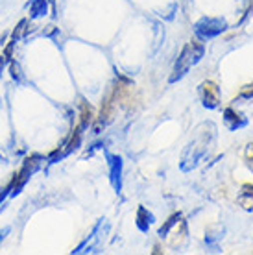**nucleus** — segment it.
<instances>
[{
    "mask_svg": "<svg viewBox=\"0 0 253 255\" xmlns=\"http://www.w3.org/2000/svg\"><path fill=\"white\" fill-rule=\"evenodd\" d=\"M198 133L196 137L190 140L187 148H185L183 152V157H181V170L183 172H190L192 168H196L200 165V161L207 155L209 152V144H213V140H215V131L216 128L215 124L211 122L209 126V131H202V126L196 129Z\"/></svg>",
    "mask_w": 253,
    "mask_h": 255,
    "instance_id": "f257e3e1",
    "label": "nucleus"
},
{
    "mask_svg": "<svg viewBox=\"0 0 253 255\" xmlns=\"http://www.w3.org/2000/svg\"><path fill=\"white\" fill-rule=\"evenodd\" d=\"M203 54H205V46H203L202 43H198V41L187 43V45L183 46V50L179 52V56H177V61H176V65H174V70H172L168 82L170 83L179 82L194 65L202 61Z\"/></svg>",
    "mask_w": 253,
    "mask_h": 255,
    "instance_id": "f03ea898",
    "label": "nucleus"
},
{
    "mask_svg": "<svg viewBox=\"0 0 253 255\" xmlns=\"http://www.w3.org/2000/svg\"><path fill=\"white\" fill-rule=\"evenodd\" d=\"M228 30V22L222 17H202L194 24V33L196 37L207 41V39H215L220 33H224Z\"/></svg>",
    "mask_w": 253,
    "mask_h": 255,
    "instance_id": "7ed1b4c3",
    "label": "nucleus"
},
{
    "mask_svg": "<svg viewBox=\"0 0 253 255\" xmlns=\"http://www.w3.org/2000/svg\"><path fill=\"white\" fill-rule=\"evenodd\" d=\"M109 230V224L106 222V218H100L98 220V224L95 226V230H93V233L89 235V239L85 241V243H82L80 246H78L72 254H95V252H100V244L102 241H104V237H106V231Z\"/></svg>",
    "mask_w": 253,
    "mask_h": 255,
    "instance_id": "20e7f679",
    "label": "nucleus"
},
{
    "mask_svg": "<svg viewBox=\"0 0 253 255\" xmlns=\"http://www.w3.org/2000/svg\"><path fill=\"white\" fill-rule=\"evenodd\" d=\"M37 166H39V157H37V155L24 161L22 168H20L19 172L15 174V178H13L11 185H9V194H11V196H17V194H19L20 189L24 187V183L28 181V179H30V176H32V174L37 170Z\"/></svg>",
    "mask_w": 253,
    "mask_h": 255,
    "instance_id": "39448f33",
    "label": "nucleus"
},
{
    "mask_svg": "<svg viewBox=\"0 0 253 255\" xmlns=\"http://www.w3.org/2000/svg\"><path fill=\"white\" fill-rule=\"evenodd\" d=\"M200 96H202L203 108L216 109L220 106V87L215 82H203L200 85Z\"/></svg>",
    "mask_w": 253,
    "mask_h": 255,
    "instance_id": "423d86ee",
    "label": "nucleus"
},
{
    "mask_svg": "<svg viewBox=\"0 0 253 255\" xmlns=\"http://www.w3.org/2000/svg\"><path fill=\"white\" fill-rule=\"evenodd\" d=\"M108 165H109V181L117 192L122 189V157L108 153Z\"/></svg>",
    "mask_w": 253,
    "mask_h": 255,
    "instance_id": "0eeeda50",
    "label": "nucleus"
},
{
    "mask_svg": "<svg viewBox=\"0 0 253 255\" xmlns=\"http://www.w3.org/2000/svg\"><path fill=\"white\" fill-rule=\"evenodd\" d=\"M224 121H226V124H228V128L231 131H237V129H241V128H244L248 124L246 117H242L241 113H237L231 108H228L224 111Z\"/></svg>",
    "mask_w": 253,
    "mask_h": 255,
    "instance_id": "6e6552de",
    "label": "nucleus"
},
{
    "mask_svg": "<svg viewBox=\"0 0 253 255\" xmlns=\"http://www.w3.org/2000/svg\"><path fill=\"white\" fill-rule=\"evenodd\" d=\"M153 220H155V218H153L152 213H148V209L140 205L139 211H137V228H139L142 233H146L148 228H150V224H153Z\"/></svg>",
    "mask_w": 253,
    "mask_h": 255,
    "instance_id": "1a4fd4ad",
    "label": "nucleus"
},
{
    "mask_svg": "<svg viewBox=\"0 0 253 255\" xmlns=\"http://www.w3.org/2000/svg\"><path fill=\"white\" fill-rule=\"evenodd\" d=\"M239 204L246 211H253V185L250 183L242 185V191L239 194Z\"/></svg>",
    "mask_w": 253,
    "mask_h": 255,
    "instance_id": "9d476101",
    "label": "nucleus"
},
{
    "mask_svg": "<svg viewBox=\"0 0 253 255\" xmlns=\"http://www.w3.org/2000/svg\"><path fill=\"white\" fill-rule=\"evenodd\" d=\"M46 13H48V2H46V0H32V6H30V15H32V19L44 17Z\"/></svg>",
    "mask_w": 253,
    "mask_h": 255,
    "instance_id": "9b49d317",
    "label": "nucleus"
},
{
    "mask_svg": "<svg viewBox=\"0 0 253 255\" xmlns=\"http://www.w3.org/2000/svg\"><path fill=\"white\" fill-rule=\"evenodd\" d=\"M179 220H181V213H174V215H172V217L168 218V220H166L165 226H163V228L159 230V235H161V237H166V235H168V231H170L172 228H174V226H176V224L179 222Z\"/></svg>",
    "mask_w": 253,
    "mask_h": 255,
    "instance_id": "f8f14e48",
    "label": "nucleus"
},
{
    "mask_svg": "<svg viewBox=\"0 0 253 255\" xmlns=\"http://www.w3.org/2000/svg\"><path fill=\"white\" fill-rule=\"evenodd\" d=\"M91 117H93V113H91V108H87V104H83V106H82V124H80V126L87 128L89 122H91Z\"/></svg>",
    "mask_w": 253,
    "mask_h": 255,
    "instance_id": "ddd939ff",
    "label": "nucleus"
},
{
    "mask_svg": "<svg viewBox=\"0 0 253 255\" xmlns=\"http://www.w3.org/2000/svg\"><path fill=\"white\" fill-rule=\"evenodd\" d=\"M246 165L253 172V144H250V146L246 148Z\"/></svg>",
    "mask_w": 253,
    "mask_h": 255,
    "instance_id": "4468645a",
    "label": "nucleus"
},
{
    "mask_svg": "<svg viewBox=\"0 0 253 255\" xmlns=\"http://www.w3.org/2000/svg\"><path fill=\"white\" fill-rule=\"evenodd\" d=\"M24 26H26V20H20L19 26H17V30L13 32V41H15V39H19L20 35H22V30H24Z\"/></svg>",
    "mask_w": 253,
    "mask_h": 255,
    "instance_id": "2eb2a0df",
    "label": "nucleus"
},
{
    "mask_svg": "<svg viewBox=\"0 0 253 255\" xmlns=\"http://www.w3.org/2000/svg\"><path fill=\"white\" fill-rule=\"evenodd\" d=\"M11 74H13V78H17V80H19V67H17L15 63L11 65Z\"/></svg>",
    "mask_w": 253,
    "mask_h": 255,
    "instance_id": "dca6fc26",
    "label": "nucleus"
}]
</instances>
